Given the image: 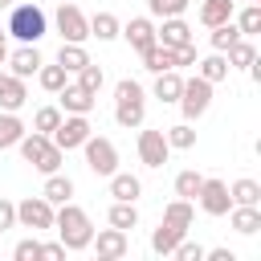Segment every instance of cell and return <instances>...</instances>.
Wrapping results in <instances>:
<instances>
[{
    "mask_svg": "<svg viewBox=\"0 0 261 261\" xmlns=\"http://www.w3.org/2000/svg\"><path fill=\"white\" fill-rule=\"evenodd\" d=\"M53 228H57V241H61L69 253H82V249H90V241H94V224H90L86 208H77L73 200H65V204L53 208Z\"/></svg>",
    "mask_w": 261,
    "mask_h": 261,
    "instance_id": "obj_1",
    "label": "cell"
},
{
    "mask_svg": "<svg viewBox=\"0 0 261 261\" xmlns=\"http://www.w3.org/2000/svg\"><path fill=\"white\" fill-rule=\"evenodd\" d=\"M143 118H147V90L135 77H122L114 86V122L135 130V126H143Z\"/></svg>",
    "mask_w": 261,
    "mask_h": 261,
    "instance_id": "obj_2",
    "label": "cell"
},
{
    "mask_svg": "<svg viewBox=\"0 0 261 261\" xmlns=\"http://www.w3.org/2000/svg\"><path fill=\"white\" fill-rule=\"evenodd\" d=\"M16 147H20V159H24V163H33L41 175H49V171H61V159H65V151H61V147H57L49 135H41V130H33V135H29V130H24Z\"/></svg>",
    "mask_w": 261,
    "mask_h": 261,
    "instance_id": "obj_3",
    "label": "cell"
},
{
    "mask_svg": "<svg viewBox=\"0 0 261 261\" xmlns=\"http://www.w3.org/2000/svg\"><path fill=\"white\" fill-rule=\"evenodd\" d=\"M4 33H8V37H16L20 45H37V41L49 33V16H45L37 4H12Z\"/></svg>",
    "mask_w": 261,
    "mask_h": 261,
    "instance_id": "obj_4",
    "label": "cell"
},
{
    "mask_svg": "<svg viewBox=\"0 0 261 261\" xmlns=\"http://www.w3.org/2000/svg\"><path fill=\"white\" fill-rule=\"evenodd\" d=\"M179 110H184V122H196L200 114H208L212 106V82H204L200 73L196 77H184V90H179Z\"/></svg>",
    "mask_w": 261,
    "mask_h": 261,
    "instance_id": "obj_5",
    "label": "cell"
},
{
    "mask_svg": "<svg viewBox=\"0 0 261 261\" xmlns=\"http://www.w3.org/2000/svg\"><path fill=\"white\" fill-rule=\"evenodd\" d=\"M82 151H86V167H90L94 175H114V171H118V147H114L110 139L90 135V139L82 143Z\"/></svg>",
    "mask_w": 261,
    "mask_h": 261,
    "instance_id": "obj_6",
    "label": "cell"
},
{
    "mask_svg": "<svg viewBox=\"0 0 261 261\" xmlns=\"http://www.w3.org/2000/svg\"><path fill=\"white\" fill-rule=\"evenodd\" d=\"M57 33H61V41L86 45V37H90V16H86L73 0H65V4H57Z\"/></svg>",
    "mask_w": 261,
    "mask_h": 261,
    "instance_id": "obj_7",
    "label": "cell"
},
{
    "mask_svg": "<svg viewBox=\"0 0 261 261\" xmlns=\"http://www.w3.org/2000/svg\"><path fill=\"white\" fill-rule=\"evenodd\" d=\"M94 130H90V118L86 114H61V122H57V130L49 135L61 151H77L86 139H90Z\"/></svg>",
    "mask_w": 261,
    "mask_h": 261,
    "instance_id": "obj_8",
    "label": "cell"
},
{
    "mask_svg": "<svg viewBox=\"0 0 261 261\" xmlns=\"http://www.w3.org/2000/svg\"><path fill=\"white\" fill-rule=\"evenodd\" d=\"M16 224H20V228H33V232L53 228V204H49L45 196H29V200H20V204H16Z\"/></svg>",
    "mask_w": 261,
    "mask_h": 261,
    "instance_id": "obj_9",
    "label": "cell"
},
{
    "mask_svg": "<svg viewBox=\"0 0 261 261\" xmlns=\"http://www.w3.org/2000/svg\"><path fill=\"white\" fill-rule=\"evenodd\" d=\"M196 200H200V208H204L208 216H224V212L232 208L228 184H224V179H216V175H204V179H200V192H196Z\"/></svg>",
    "mask_w": 261,
    "mask_h": 261,
    "instance_id": "obj_10",
    "label": "cell"
},
{
    "mask_svg": "<svg viewBox=\"0 0 261 261\" xmlns=\"http://www.w3.org/2000/svg\"><path fill=\"white\" fill-rule=\"evenodd\" d=\"M90 249L98 253V261H118V257H126L130 253V237L122 232V228H102V232H94V241H90Z\"/></svg>",
    "mask_w": 261,
    "mask_h": 261,
    "instance_id": "obj_11",
    "label": "cell"
},
{
    "mask_svg": "<svg viewBox=\"0 0 261 261\" xmlns=\"http://www.w3.org/2000/svg\"><path fill=\"white\" fill-rule=\"evenodd\" d=\"M167 155H171V147H167L163 130H139V159L147 167H163Z\"/></svg>",
    "mask_w": 261,
    "mask_h": 261,
    "instance_id": "obj_12",
    "label": "cell"
},
{
    "mask_svg": "<svg viewBox=\"0 0 261 261\" xmlns=\"http://www.w3.org/2000/svg\"><path fill=\"white\" fill-rule=\"evenodd\" d=\"M118 37H126V45L135 49V53H143V49H151L159 37H155V24H151V16H135V20H126L122 29H118Z\"/></svg>",
    "mask_w": 261,
    "mask_h": 261,
    "instance_id": "obj_13",
    "label": "cell"
},
{
    "mask_svg": "<svg viewBox=\"0 0 261 261\" xmlns=\"http://www.w3.org/2000/svg\"><path fill=\"white\" fill-rule=\"evenodd\" d=\"M29 102V90H24V77L0 69V110H20Z\"/></svg>",
    "mask_w": 261,
    "mask_h": 261,
    "instance_id": "obj_14",
    "label": "cell"
},
{
    "mask_svg": "<svg viewBox=\"0 0 261 261\" xmlns=\"http://www.w3.org/2000/svg\"><path fill=\"white\" fill-rule=\"evenodd\" d=\"M4 65H8V73H16V77H33V73L41 69V53H37V45H16Z\"/></svg>",
    "mask_w": 261,
    "mask_h": 261,
    "instance_id": "obj_15",
    "label": "cell"
},
{
    "mask_svg": "<svg viewBox=\"0 0 261 261\" xmlns=\"http://www.w3.org/2000/svg\"><path fill=\"white\" fill-rule=\"evenodd\" d=\"M57 98H61V114H90L98 94H90V90H82V86H69V82H65V86L57 90Z\"/></svg>",
    "mask_w": 261,
    "mask_h": 261,
    "instance_id": "obj_16",
    "label": "cell"
},
{
    "mask_svg": "<svg viewBox=\"0 0 261 261\" xmlns=\"http://www.w3.org/2000/svg\"><path fill=\"white\" fill-rule=\"evenodd\" d=\"M224 216L232 220V228H237L241 237H253V232L261 228V204H232Z\"/></svg>",
    "mask_w": 261,
    "mask_h": 261,
    "instance_id": "obj_17",
    "label": "cell"
},
{
    "mask_svg": "<svg viewBox=\"0 0 261 261\" xmlns=\"http://www.w3.org/2000/svg\"><path fill=\"white\" fill-rule=\"evenodd\" d=\"M155 37H159V45L175 49V45H188L192 41V29H188L184 16H163V29H155Z\"/></svg>",
    "mask_w": 261,
    "mask_h": 261,
    "instance_id": "obj_18",
    "label": "cell"
},
{
    "mask_svg": "<svg viewBox=\"0 0 261 261\" xmlns=\"http://www.w3.org/2000/svg\"><path fill=\"white\" fill-rule=\"evenodd\" d=\"M41 196L57 208V204H65V200H73V179L69 175H61V171H49L45 175V188H41Z\"/></svg>",
    "mask_w": 261,
    "mask_h": 261,
    "instance_id": "obj_19",
    "label": "cell"
},
{
    "mask_svg": "<svg viewBox=\"0 0 261 261\" xmlns=\"http://www.w3.org/2000/svg\"><path fill=\"white\" fill-rule=\"evenodd\" d=\"M232 12H237V0H204L200 4V24L216 29V24L232 20Z\"/></svg>",
    "mask_w": 261,
    "mask_h": 261,
    "instance_id": "obj_20",
    "label": "cell"
},
{
    "mask_svg": "<svg viewBox=\"0 0 261 261\" xmlns=\"http://www.w3.org/2000/svg\"><path fill=\"white\" fill-rule=\"evenodd\" d=\"M228 69H232V65H228V57H224V53H216V49H212L204 61H196V73H200L204 82H212V86H216V82H224V77H228Z\"/></svg>",
    "mask_w": 261,
    "mask_h": 261,
    "instance_id": "obj_21",
    "label": "cell"
},
{
    "mask_svg": "<svg viewBox=\"0 0 261 261\" xmlns=\"http://www.w3.org/2000/svg\"><path fill=\"white\" fill-rule=\"evenodd\" d=\"M110 179V196L114 200H139L143 196V184H139V175H130V171H114V175H106Z\"/></svg>",
    "mask_w": 261,
    "mask_h": 261,
    "instance_id": "obj_22",
    "label": "cell"
},
{
    "mask_svg": "<svg viewBox=\"0 0 261 261\" xmlns=\"http://www.w3.org/2000/svg\"><path fill=\"white\" fill-rule=\"evenodd\" d=\"M106 220H110L114 228L130 232V228L139 224V208H135V200H114V204H110V212H106Z\"/></svg>",
    "mask_w": 261,
    "mask_h": 261,
    "instance_id": "obj_23",
    "label": "cell"
},
{
    "mask_svg": "<svg viewBox=\"0 0 261 261\" xmlns=\"http://www.w3.org/2000/svg\"><path fill=\"white\" fill-rule=\"evenodd\" d=\"M192 220H196V208H192V200H171L167 208H163V224H171V228H192Z\"/></svg>",
    "mask_w": 261,
    "mask_h": 261,
    "instance_id": "obj_24",
    "label": "cell"
},
{
    "mask_svg": "<svg viewBox=\"0 0 261 261\" xmlns=\"http://www.w3.org/2000/svg\"><path fill=\"white\" fill-rule=\"evenodd\" d=\"M90 61V53H86V45H73V41H61V49H57V65L65 69V73H77L82 65Z\"/></svg>",
    "mask_w": 261,
    "mask_h": 261,
    "instance_id": "obj_25",
    "label": "cell"
},
{
    "mask_svg": "<svg viewBox=\"0 0 261 261\" xmlns=\"http://www.w3.org/2000/svg\"><path fill=\"white\" fill-rule=\"evenodd\" d=\"M139 57H143V69H151V73H163V69H175V57H171V49H167V45H159V41H155L151 49H143Z\"/></svg>",
    "mask_w": 261,
    "mask_h": 261,
    "instance_id": "obj_26",
    "label": "cell"
},
{
    "mask_svg": "<svg viewBox=\"0 0 261 261\" xmlns=\"http://www.w3.org/2000/svg\"><path fill=\"white\" fill-rule=\"evenodd\" d=\"M179 90H184L179 69H163V73H155V98H159V102H175Z\"/></svg>",
    "mask_w": 261,
    "mask_h": 261,
    "instance_id": "obj_27",
    "label": "cell"
},
{
    "mask_svg": "<svg viewBox=\"0 0 261 261\" xmlns=\"http://www.w3.org/2000/svg\"><path fill=\"white\" fill-rule=\"evenodd\" d=\"M184 237H188L184 228H171V224H163V220H159V228L151 232V249H155V253H163V257H171V249H175Z\"/></svg>",
    "mask_w": 261,
    "mask_h": 261,
    "instance_id": "obj_28",
    "label": "cell"
},
{
    "mask_svg": "<svg viewBox=\"0 0 261 261\" xmlns=\"http://www.w3.org/2000/svg\"><path fill=\"white\" fill-rule=\"evenodd\" d=\"M20 135H24V122L16 118V110H0V151L16 147Z\"/></svg>",
    "mask_w": 261,
    "mask_h": 261,
    "instance_id": "obj_29",
    "label": "cell"
},
{
    "mask_svg": "<svg viewBox=\"0 0 261 261\" xmlns=\"http://www.w3.org/2000/svg\"><path fill=\"white\" fill-rule=\"evenodd\" d=\"M118 29H122V24H118L114 12H94V16H90V37H98V41H114Z\"/></svg>",
    "mask_w": 261,
    "mask_h": 261,
    "instance_id": "obj_30",
    "label": "cell"
},
{
    "mask_svg": "<svg viewBox=\"0 0 261 261\" xmlns=\"http://www.w3.org/2000/svg\"><path fill=\"white\" fill-rule=\"evenodd\" d=\"M163 139H167L171 151H188V147H196V130H192V122H175V126H167Z\"/></svg>",
    "mask_w": 261,
    "mask_h": 261,
    "instance_id": "obj_31",
    "label": "cell"
},
{
    "mask_svg": "<svg viewBox=\"0 0 261 261\" xmlns=\"http://www.w3.org/2000/svg\"><path fill=\"white\" fill-rule=\"evenodd\" d=\"M224 57H228V65H245V69H249V65L257 61V49H253L249 37H241V41H232V45L224 49Z\"/></svg>",
    "mask_w": 261,
    "mask_h": 261,
    "instance_id": "obj_32",
    "label": "cell"
},
{
    "mask_svg": "<svg viewBox=\"0 0 261 261\" xmlns=\"http://www.w3.org/2000/svg\"><path fill=\"white\" fill-rule=\"evenodd\" d=\"M37 82H41V90L57 94V90H61V86L69 82V73H65V69L57 65V61H53V65H45V61H41V69H37Z\"/></svg>",
    "mask_w": 261,
    "mask_h": 261,
    "instance_id": "obj_33",
    "label": "cell"
},
{
    "mask_svg": "<svg viewBox=\"0 0 261 261\" xmlns=\"http://www.w3.org/2000/svg\"><path fill=\"white\" fill-rule=\"evenodd\" d=\"M237 29H241V37H253V33H261V4H245L237 16Z\"/></svg>",
    "mask_w": 261,
    "mask_h": 261,
    "instance_id": "obj_34",
    "label": "cell"
},
{
    "mask_svg": "<svg viewBox=\"0 0 261 261\" xmlns=\"http://www.w3.org/2000/svg\"><path fill=\"white\" fill-rule=\"evenodd\" d=\"M228 196H232V204H261V184L257 179H237L228 188Z\"/></svg>",
    "mask_w": 261,
    "mask_h": 261,
    "instance_id": "obj_35",
    "label": "cell"
},
{
    "mask_svg": "<svg viewBox=\"0 0 261 261\" xmlns=\"http://www.w3.org/2000/svg\"><path fill=\"white\" fill-rule=\"evenodd\" d=\"M208 41H212V49H216V53H224L232 41H241V29H237V20H224V24H216Z\"/></svg>",
    "mask_w": 261,
    "mask_h": 261,
    "instance_id": "obj_36",
    "label": "cell"
},
{
    "mask_svg": "<svg viewBox=\"0 0 261 261\" xmlns=\"http://www.w3.org/2000/svg\"><path fill=\"white\" fill-rule=\"evenodd\" d=\"M102 82H106V73H102V65H94V61H86V65L77 69V86H82V90H90V94H98V90H102Z\"/></svg>",
    "mask_w": 261,
    "mask_h": 261,
    "instance_id": "obj_37",
    "label": "cell"
},
{
    "mask_svg": "<svg viewBox=\"0 0 261 261\" xmlns=\"http://www.w3.org/2000/svg\"><path fill=\"white\" fill-rule=\"evenodd\" d=\"M57 122H61V106H41L33 114V130H41V135H53Z\"/></svg>",
    "mask_w": 261,
    "mask_h": 261,
    "instance_id": "obj_38",
    "label": "cell"
},
{
    "mask_svg": "<svg viewBox=\"0 0 261 261\" xmlns=\"http://www.w3.org/2000/svg\"><path fill=\"white\" fill-rule=\"evenodd\" d=\"M200 179H204V175H200V171H192V167H188V171H179V175H175V196H179V200H196Z\"/></svg>",
    "mask_w": 261,
    "mask_h": 261,
    "instance_id": "obj_39",
    "label": "cell"
},
{
    "mask_svg": "<svg viewBox=\"0 0 261 261\" xmlns=\"http://www.w3.org/2000/svg\"><path fill=\"white\" fill-rule=\"evenodd\" d=\"M147 12L151 16H184L188 12V0H147Z\"/></svg>",
    "mask_w": 261,
    "mask_h": 261,
    "instance_id": "obj_40",
    "label": "cell"
},
{
    "mask_svg": "<svg viewBox=\"0 0 261 261\" xmlns=\"http://www.w3.org/2000/svg\"><path fill=\"white\" fill-rule=\"evenodd\" d=\"M171 257H179V261H204V245H196V241H179L175 249H171Z\"/></svg>",
    "mask_w": 261,
    "mask_h": 261,
    "instance_id": "obj_41",
    "label": "cell"
},
{
    "mask_svg": "<svg viewBox=\"0 0 261 261\" xmlns=\"http://www.w3.org/2000/svg\"><path fill=\"white\" fill-rule=\"evenodd\" d=\"M12 257H16V261H33V257H41V241H37V237H24V241H16Z\"/></svg>",
    "mask_w": 261,
    "mask_h": 261,
    "instance_id": "obj_42",
    "label": "cell"
},
{
    "mask_svg": "<svg viewBox=\"0 0 261 261\" xmlns=\"http://www.w3.org/2000/svg\"><path fill=\"white\" fill-rule=\"evenodd\" d=\"M171 57H175V69H179V65H196V45H192V41H188V45H175Z\"/></svg>",
    "mask_w": 261,
    "mask_h": 261,
    "instance_id": "obj_43",
    "label": "cell"
},
{
    "mask_svg": "<svg viewBox=\"0 0 261 261\" xmlns=\"http://www.w3.org/2000/svg\"><path fill=\"white\" fill-rule=\"evenodd\" d=\"M4 228H16V204L0 196V232H4Z\"/></svg>",
    "mask_w": 261,
    "mask_h": 261,
    "instance_id": "obj_44",
    "label": "cell"
},
{
    "mask_svg": "<svg viewBox=\"0 0 261 261\" xmlns=\"http://www.w3.org/2000/svg\"><path fill=\"white\" fill-rule=\"evenodd\" d=\"M41 257L57 261V257H65V245H61V241H49V245H41Z\"/></svg>",
    "mask_w": 261,
    "mask_h": 261,
    "instance_id": "obj_45",
    "label": "cell"
},
{
    "mask_svg": "<svg viewBox=\"0 0 261 261\" xmlns=\"http://www.w3.org/2000/svg\"><path fill=\"white\" fill-rule=\"evenodd\" d=\"M204 257H208V261H237L232 249H204Z\"/></svg>",
    "mask_w": 261,
    "mask_h": 261,
    "instance_id": "obj_46",
    "label": "cell"
},
{
    "mask_svg": "<svg viewBox=\"0 0 261 261\" xmlns=\"http://www.w3.org/2000/svg\"><path fill=\"white\" fill-rule=\"evenodd\" d=\"M4 61H8V45H0V65H4Z\"/></svg>",
    "mask_w": 261,
    "mask_h": 261,
    "instance_id": "obj_47",
    "label": "cell"
},
{
    "mask_svg": "<svg viewBox=\"0 0 261 261\" xmlns=\"http://www.w3.org/2000/svg\"><path fill=\"white\" fill-rule=\"evenodd\" d=\"M12 4H16V0H0V8H12Z\"/></svg>",
    "mask_w": 261,
    "mask_h": 261,
    "instance_id": "obj_48",
    "label": "cell"
},
{
    "mask_svg": "<svg viewBox=\"0 0 261 261\" xmlns=\"http://www.w3.org/2000/svg\"><path fill=\"white\" fill-rule=\"evenodd\" d=\"M4 37H8V33H4V29H0V45H4Z\"/></svg>",
    "mask_w": 261,
    "mask_h": 261,
    "instance_id": "obj_49",
    "label": "cell"
},
{
    "mask_svg": "<svg viewBox=\"0 0 261 261\" xmlns=\"http://www.w3.org/2000/svg\"><path fill=\"white\" fill-rule=\"evenodd\" d=\"M245 4H261V0H245Z\"/></svg>",
    "mask_w": 261,
    "mask_h": 261,
    "instance_id": "obj_50",
    "label": "cell"
},
{
    "mask_svg": "<svg viewBox=\"0 0 261 261\" xmlns=\"http://www.w3.org/2000/svg\"><path fill=\"white\" fill-rule=\"evenodd\" d=\"M57 4H65V0H57Z\"/></svg>",
    "mask_w": 261,
    "mask_h": 261,
    "instance_id": "obj_51",
    "label": "cell"
}]
</instances>
